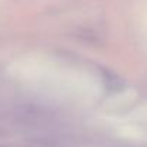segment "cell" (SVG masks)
I'll list each match as a JSON object with an SVG mask.
<instances>
[]
</instances>
